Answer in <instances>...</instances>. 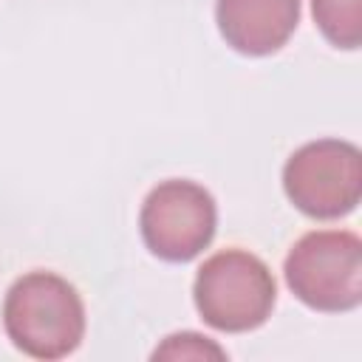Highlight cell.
<instances>
[{"label":"cell","mask_w":362,"mask_h":362,"mask_svg":"<svg viewBox=\"0 0 362 362\" xmlns=\"http://www.w3.org/2000/svg\"><path fill=\"white\" fill-rule=\"evenodd\" d=\"M8 339L34 359H62L82 342L85 305L76 288L51 272L23 274L6 294Z\"/></svg>","instance_id":"6da1fadb"},{"label":"cell","mask_w":362,"mask_h":362,"mask_svg":"<svg viewBox=\"0 0 362 362\" xmlns=\"http://www.w3.org/2000/svg\"><path fill=\"white\" fill-rule=\"evenodd\" d=\"M274 277L269 266L243 252L226 249L212 255L195 277V308L218 331H252L274 308Z\"/></svg>","instance_id":"7a4b0ae2"},{"label":"cell","mask_w":362,"mask_h":362,"mask_svg":"<svg viewBox=\"0 0 362 362\" xmlns=\"http://www.w3.org/2000/svg\"><path fill=\"white\" fill-rule=\"evenodd\" d=\"M283 272L288 288L317 311H351L362 303V240L348 229L303 235Z\"/></svg>","instance_id":"3957f363"},{"label":"cell","mask_w":362,"mask_h":362,"mask_svg":"<svg viewBox=\"0 0 362 362\" xmlns=\"http://www.w3.org/2000/svg\"><path fill=\"white\" fill-rule=\"evenodd\" d=\"M283 189L308 218L334 221L354 212L362 198L359 147L342 139L303 144L283 167Z\"/></svg>","instance_id":"277c9868"},{"label":"cell","mask_w":362,"mask_h":362,"mask_svg":"<svg viewBox=\"0 0 362 362\" xmlns=\"http://www.w3.org/2000/svg\"><path fill=\"white\" fill-rule=\"evenodd\" d=\"M139 223L141 238L156 257L184 263L209 246L218 212L212 195L201 184L173 178L150 189Z\"/></svg>","instance_id":"5b68a950"},{"label":"cell","mask_w":362,"mask_h":362,"mask_svg":"<svg viewBox=\"0 0 362 362\" xmlns=\"http://www.w3.org/2000/svg\"><path fill=\"white\" fill-rule=\"evenodd\" d=\"M221 37L240 54L263 57L286 45L300 23V0H218Z\"/></svg>","instance_id":"8992f818"},{"label":"cell","mask_w":362,"mask_h":362,"mask_svg":"<svg viewBox=\"0 0 362 362\" xmlns=\"http://www.w3.org/2000/svg\"><path fill=\"white\" fill-rule=\"evenodd\" d=\"M314 20L322 37L337 48H359L362 42V0H311Z\"/></svg>","instance_id":"52a82bcc"},{"label":"cell","mask_w":362,"mask_h":362,"mask_svg":"<svg viewBox=\"0 0 362 362\" xmlns=\"http://www.w3.org/2000/svg\"><path fill=\"white\" fill-rule=\"evenodd\" d=\"M156 359H204V356H223V351L212 342H206V337H198V334H175V337H167V342L161 348H156L153 354Z\"/></svg>","instance_id":"ba28073f"}]
</instances>
